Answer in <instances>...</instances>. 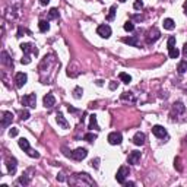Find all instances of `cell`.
Here are the masks:
<instances>
[{
	"instance_id": "obj_18",
	"label": "cell",
	"mask_w": 187,
	"mask_h": 187,
	"mask_svg": "<svg viewBox=\"0 0 187 187\" xmlns=\"http://www.w3.org/2000/svg\"><path fill=\"white\" fill-rule=\"evenodd\" d=\"M89 129L99 130L98 124H97V116H95V114H91V116H89Z\"/></svg>"
},
{
	"instance_id": "obj_9",
	"label": "cell",
	"mask_w": 187,
	"mask_h": 187,
	"mask_svg": "<svg viewBox=\"0 0 187 187\" xmlns=\"http://www.w3.org/2000/svg\"><path fill=\"white\" fill-rule=\"evenodd\" d=\"M152 133H154L158 139H164L165 136H167V130H165L162 126H160V124H156V126L152 127Z\"/></svg>"
},
{
	"instance_id": "obj_11",
	"label": "cell",
	"mask_w": 187,
	"mask_h": 187,
	"mask_svg": "<svg viewBox=\"0 0 187 187\" xmlns=\"http://www.w3.org/2000/svg\"><path fill=\"white\" fill-rule=\"evenodd\" d=\"M43 102H44L45 108H51V107H54L56 105V98L53 94H47L44 98H43Z\"/></svg>"
},
{
	"instance_id": "obj_42",
	"label": "cell",
	"mask_w": 187,
	"mask_h": 187,
	"mask_svg": "<svg viewBox=\"0 0 187 187\" xmlns=\"http://www.w3.org/2000/svg\"><path fill=\"white\" fill-rule=\"evenodd\" d=\"M57 180H60V181H64V177L60 174V176H57Z\"/></svg>"
},
{
	"instance_id": "obj_21",
	"label": "cell",
	"mask_w": 187,
	"mask_h": 187,
	"mask_svg": "<svg viewBox=\"0 0 187 187\" xmlns=\"http://www.w3.org/2000/svg\"><path fill=\"white\" fill-rule=\"evenodd\" d=\"M174 27H176V23H174V21H172V19H170V18L164 19V28H165V29L171 31V29H174Z\"/></svg>"
},
{
	"instance_id": "obj_27",
	"label": "cell",
	"mask_w": 187,
	"mask_h": 187,
	"mask_svg": "<svg viewBox=\"0 0 187 187\" xmlns=\"http://www.w3.org/2000/svg\"><path fill=\"white\" fill-rule=\"evenodd\" d=\"M124 29H126L127 32H132L133 29H135V25H133L132 21H127V22L124 23Z\"/></svg>"
},
{
	"instance_id": "obj_43",
	"label": "cell",
	"mask_w": 187,
	"mask_h": 187,
	"mask_svg": "<svg viewBox=\"0 0 187 187\" xmlns=\"http://www.w3.org/2000/svg\"><path fill=\"white\" fill-rule=\"evenodd\" d=\"M67 110L70 111V113H75V111H76V110H75V108H73V107H69V108H67Z\"/></svg>"
},
{
	"instance_id": "obj_28",
	"label": "cell",
	"mask_w": 187,
	"mask_h": 187,
	"mask_svg": "<svg viewBox=\"0 0 187 187\" xmlns=\"http://www.w3.org/2000/svg\"><path fill=\"white\" fill-rule=\"evenodd\" d=\"M82 94H83L82 88H79V86H77V88H75V91H73V97H75L76 99H79L81 97H82Z\"/></svg>"
},
{
	"instance_id": "obj_1",
	"label": "cell",
	"mask_w": 187,
	"mask_h": 187,
	"mask_svg": "<svg viewBox=\"0 0 187 187\" xmlns=\"http://www.w3.org/2000/svg\"><path fill=\"white\" fill-rule=\"evenodd\" d=\"M21 102H22V105H28V107H31V108H35V104H37V97H35V94L25 95V97H22Z\"/></svg>"
},
{
	"instance_id": "obj_24",
	"label": "cell",
	"mask_w": 187,
	"mask_h": 187,
	"mask_svg": "<svg viewBox=\"0 0 187 187\" xmlns=\"http://www.w3.org/2000/svg\"><path fill=\"white\" fill-rule=\"evenodd\" d=\"M168 53H170V59H177V57L180 56V51H178L176 47H172V48H168Z\"/></svg>"
},
{
	"instance_id": "obj_31",
	"label": "cell",
	"mask_w": 187,
	"mask_h": 187,
	"mask_svg": "<svg viewBox=\"0 0 187 187\" xmlns=\"http://www.w3.org/2000/svg\"><path fill=\"white\" fill-rule=\"evenodd\" d=\"M21 63H22V64H29V63H31V57H29V54L23 56L22 59H21Z\"/></svg>"
},
{
	"instance_id": "obj_36",
	"label": "cell",
	"mask_w": 187,
	"mask_h": 187,
	"mask_svg": "<svg viewBox=\"0 0 187 187\" xmlns=\"http://www.w3.org/2000/svg\"><path fill=\"white\" fill-rule=\"evenodd\" d=\"M28 183H29V180H28L25 176H22L21 178H19V184H23V186H27Z\"/></svg>"
},
{
	"instance_id": "obj_30",
	"label": "cell",
	"mask_w": 187,
	"mask_h": 187,
	"mask_svg": "<svg viewBox=\"0 0 187 187\" xmlns=\"http://www.w3.org/2000/svg\"><path fill=\"white\" fill-rule=\"evenodd\" d=\"M174 111H177V113H183V111H184V105H183L181 102H176V104H174Z\"/></svg>"
},
{
	"instance_id": "obj_5",
	"label": "cell",
	"mask_w": 187,
	"mask_h": 187,
	"mask_svg": "<svg viewBox=\"0 0 187 187\" xmlns=\"http://www.w3.org/2000/svg\"><path fill=\"white\" fill-rule=\"evenodd\" d=\"M121 140H123V136H121L120 132H111L108 135V143L110 145H120Z\"/></svg>"
},
{
	"instance_id": "obj_26",
	"label": "cell",
	"mask_w": 187,
	"mask_h": 187,
	"mask_svg": "<svg viewBox=\"0 0 187 187\" xmlns=\"http://www.w3.org/2000/svg\"><path fill=\"white\" fill-rule=\"evenodd\" d=\"M116 16V6H111L110 7V13L107 15V21H113Z\"/></svg>"
},
{
	"instance_id": "obj_2",
	"label": "cell",
	"mask_w": 187,
	"mask_h": 187,
	"mask_svg": "<svg viewBox=\"0 0 187 187\" xmlns=\"http://www.w3.org/2000/svg\"><path fill=\"white\" fill-rule=\"evenodd\" d=\"M97 34H98L101 38H110V37H111V28H110V25H107V23H104V25H99L98 29H97Z\"/></svg>"
},
{
	"instance_id": "obj_17",
	"label": "cell",
	"mask_w": 187,
	"mask_h": 187,
	"mask_svg": "<svg viewBox=\"0 0 187 187\" xmlns=\"http://www.w3.org/2000/svg\"><path fill=\"white\" fill-rule=\"evenodd\" d=\"M123 43L124 44H129V45H133V47H138L139 41L136 37H129V38H123Z\"/></svg>"
},
{
	"instance_id": "obj_41",
	"label": "cell",
	"mask_w": 187,
	"mask_h": 187,
	"mask_svg": "<svg viewBox=\"0 0 187 187\" xmlns=\"http://www.w3.org/2000/svg\"><path fill=\"white\" fill-rule=\"evenodd\" d=\"M116 88H117V83H116V82L110 83V89H116Z\"/></svg>"
},
{
	"instance_id": "obj_22",
	"label": "cell",
	"mask_w": 187,
	"mask_h": 187,
	"mask_svg": "<svg viewBox=\"0 0 187 187\" xmlns=\"http://www.w3.org/2000/svg\"><path fill=\"white\" fill-rule=\"evenodd\" d=\"M38 28H39V31H41V32H47V31L50 29V23L47 22V21H39Z\"/></svg>"
},
{
	"instance_id": "obj_13",
	"label": "cell",
	"mask_w": 187,
	"mask_h": 187,
	"mask_svg": "<svg viewBox=\"0 0 187 187\" xmlns=\"http://www.w3.org/2000/svg\"><path fill=\"white\" fill-rule=\"evenodd\" d=\"M160 29H156V28H152L151 31H149V37H148V43H154V41H156V39L160 38Z\"/></svg>"
},
{
	"instance_id": "obj_25",
	"label": "cell",
	"mask_w": 187,
	"mask_h": 187,
	"mask_svg": "<svg viewBox=\"0 0 187 187\" xmlns=\"http://www.w3.org/2000/svg\"><path fill=\"white\" fill-rule=\"evenodd\" d=\"M57 18H59V10H57L56 7L50 9V12H48V19H57Z\"/></svg>"
},
{
	"instance_id": "obj_12",
	"label": "cell",
	"mask_w": 187,
	"mask_h": 187,
	"mask_svg": "<svg viewBox=\"0 0 187 187\" xmlns=\"http://www.w3.org/2000/svg\"><path fill=\"white\" fill-rule=\"evenodd\" d=\"M145 139H146L145 133L138 132L135 136H133V143H135V145H138V146H142L143 143H145Z\"/></svg>"
},
{
	"instance_id": "obj_4",
	"label": "cell",
	"mask_w": 187,
	"mask_h": 187,
	"mask_svg": "<svg viewBox=\"0 0 187 187\" xmlns=\"http://www.w3.org/2000/svg\"><path fill=\"white\" fill-rule=\"evenodd\" d=\"M86 155H88V152H86V149L85 148H77L72 152V158L76 160V161H82V160L86 158Z\"/></svg>"
},
{
	"instance_id": "obj_14",
	"label": "cell",
	"mask_w": 187,
	"mask_h": 187,
	"mask_svg": "<svg viewBox=\"0 0 187 187\" xmlns=\"http://www.w3.org/2000/svg\"><path fill=\"white\" fill-rule=\"evenodd\" d=\"M56 120H57V123H59V126L60 127H63V129H67L69 127V123L66 121V118H64V116L61 114L60 111L56 114Z\"/></svg>"
},
{
	"instance_id": "obj_8",
	"label": "cell",
	"mask_w": 187,
	"mask_h": 187,
	"mask_svg": "<svg viewBox=\"0 0 187 187\" xmlns=\"http://www.w3.org/2000/svg\"><path fill=\"white\" fill-rule=\"evenodd\" d=\"M16 165H18L16 158L12 156V158H7V160H6V167H7V172H9V174H15Z\"/></svg>"
},
{
	"instance_id": "obj_7",
	"label": "cell",
	"mask_w": 187,
	"mask_h": 187,
	"mask_svg": "<svg viewBox=\"0 0 187 187\" xmlns=\"http://www.w3.org/2000/svg\"><path fill=\"white\" fill-rule=\"evenodd\" d=\"M12 120H13V114H12L10 111H3L2 113V127L3 129H6V127L9 126L12 123Z\"/></svg>"
},
{
	"instance_id": "obj_29",
	"label": "cell",
	"mask_w": 187,
	"mask_h": 187,
	"mask_svg": "<svg viewBox=\"0 0 187 187\" xmlns=\"http://www.w3.org/2000/svg\"><path fill=\"white\" fill-rule=\"evenodd\" d=\"M83 139H85L86 142H92V140L97 139V135H94V133H86V135L83 136Z\"/></svg>"
},
{
	"instance_id": "obj_16",
	"label": "cell",
	"mask_w": 187,
	"mask_h": 187,
	"mask_svg": "<svg viewBox=\"0 0 187 187\" xmlns=\"http://www.w3.org/2000/svg\"><path fill=\"white\" fill-rule=\"evenodd\" d=\"M18 145H19V148L23 149V151H29V142H28L25 138H21L19 140H18Z\"/></svg>"
},
{
	"instance_id": "obj_19",
	"label": "cell",
	"mask_w": 187,
	"mask_h": 187,
	"mask_svg": "<svg viewBox=\"0 0 187 187\" xmlns=\"http://www.w3.org/2000/svg\"><path fill=\"white\" fill-rule=\"evenodd\" d=\"M31 47H32V45L28 44V43H25V44H21V48H22V51L25 53V54H31V53H35V54H37V50H32Z\"/></svg>"
},
{
	"instance_id": "obj_10",
	"label": "cell",
	"mask_w": 187,
	"mask_h": 187,
	"mask_svg": "<svg viewBox=\"0 0 187 187\" xmlns=\"http://www.w3.org/2000/svg\"><path fill=\"white\" fill-rule=\"evenodd\" d=\"M139 161H140V152H139V151H133V152H130L129 156H127V162H129V164L136 165Z\"/></svg>"
},
{
	"instance_id": "obj_40",
	"label": "cell",
	"mask_w": 187,
	"mask_h": 187,
	"mask_svg": "<svg viewBox=\"0 0 187 187\" xmlns=\"http://www.w3.org/2000/svg\"><path fill=\"white\" fill-rule=\"evenodd\" d=\"M91 164H92V167H95V168H98V160L92 161V162H91Z\"/></svg>"
},
{
	"instance_id": "obj_44",
	"label": "cell",
	"mask_w": 187,
	"mask_h": 187,
	"mask_svg": "<svg viewBox=\"0 0 187 187\" xmlns=\"http://www.w3.org/2000/svg\"><path fill=\"white\" fill-rule=\"evenodd\" d=\"M184 9H186V13H187V0H186V3H184Z\"/></svg>"
},
{
	"instance_id": "obj_34",
	"label": "cell",
	"mask_w": 187,
	"mask_h": 187,
	"mask_svg": "<svg viewBox=\"0 0 187 187\" xmlns=\"http://www.w3.org/2000/svg\"><path fill=\"white\" fill-rule=\"evenodd\" d=\"M176 45V37H170L168 38V48H172Z\"/></svg>"
},
{
	"instance_id": "obj_39",
	"label": "cell",
	"mask_w": 187,
	"mask_h": 187,
	"mask_svg": "<svg viewBox=\"0 0 187 187\" xmlns=\"http://www.w3.org/2000/svg\"><path fill=\"white\" fill-rule=\"evenodd\" d=\"M183 56H184V57H187V43L184 44V47H183Z\"/></svg>"
},
{
	"instance_id": "obj_6",
	"label": "cell",
	"mask_w": 187,
	"mask_h": 187,
	"mask_svg": "<svg viewBox=\"0 0 187 187\" xmlns=\"http://www.w3.org/2000/svg\"><path fill=\"white\" fill-rule=\"evenodd\" d=\"M27 81H28L27 73H23V72L16 73V76H15V85H16V88H22L23 85L27 83Z\"/></svg>"
},
{
	"instance_id": "obj_15",
	"label": "cell",
	"mask_w": 187,
	"mask_h": 187,
	"mask_svg": "<svg viewBox=\"0 0 187 187\" xmlns=\"http://www.w3.org/2000/svg\"><path fill=\"white\" fill-rule=\"evenodd\" d=\"M2 63L3 64H6V66H13V63H12V60H10V57H9V54L6 53V51H3L2 53Z\"/></svg>"
},
{
	"instance_id": "obj_45",
	"label": "cell",
	"mask_w": 187,
	"mask_h": 187,
	"mask_svg": "<svg viewBox=\"0 0 187 187\" xmlns=\"http://www.w3.org/2000/svg\"><path fill=\"white\" fill-rule=\"evenodd\" d=\"M118 2H121V3H124V2H126V0H118Z\"/></svg>"
},
{
	"instance_id": "obj_35",
	"label": "cell",
	"mask_w": 187,
	"mask_h": 187,
	"mask_svg": "<svg viewBox=\"0 0 187 187\" xmlns=\"http://www.w3.org/2000/svg\"><path fill=\"white\" fill-rule=\"evenodd\" d=\"M27 154L29 155V156H32V158H38V156H39L38 152H35V151H32V149H29V151H27Z\"/></svg>"
},
{
	"instance_id": "obj_37",
	"label": "cell",
	"mask_w": 187,
	"mask_h": 187,
	"mask_svg": "<svg viewBox=\"0 0 187 187\" xmlns=\"http://www.w3.org/2000/svg\"><path fill=\"white\" fill-rule=\"evenodd\" d=\"M9 135H10L12 138H15V136H18V129H15V127H12L10 130H9Z\"/></svg>"
},
{
	"instance_id": "obj_20",
	"label": "cell",
	"mask_w": 187,
	"mask_h": 187,
	"mask_svg": "<svg viewBox=\"0 0 187 187\" xmlns=\"http://www.w3.org/2000/svg\"><path fill=\"white\" fill-rule=\"evenodd\" d=\"M118 77H120V81L123 83H130L132 82V76H130L129 73H126V72H121L120 75H118Z\"/></svg>"
},
{
	"instance_id": "obj_23",
	"label": "cell",
	"mask_w": 187,
	"mask_h": 187,
	"mask_svg": "<svg viewBox=\"0 0 187 187\" xmlns=\"http://www.w3.org/2000/svg\"><path fill=\"white\" fill-rule=\"evenodd\" d=\"M177 70H178V73H186L187 72V60H183L178 63V66H177Z\"/></svg>"
},
{
	"instance_id": "obj_33",
	"label": "cell",
	"mask_w": 187,
	"mask_h": 187,
	"mask_svg": "<svg viewBox=\"0 0 187 187\" xmlns=\"http://www.w3.org/2000/svg\"><path fill=\"white\" fill-rule=\"evenodd\" d=\"M28 118H29V111L22 110L21 111V120H28Z\"/></svg>"
},
{
	"instance_id": "obj_38",
	"label": "cell",
	"mask_w": 187,
	"mask_h": 187,
	"mask_svg": "<svg viewBox=\"0 0 187 187\" xmlns=\"http://www.w3.org/2000/svg\"><path fill=\"white\" fill-rule=\"evenodd\" d=\"M50 3V0H39V5L41 6H47Z\"/></svg>"
},
{
	"instance_id": "obj_3",
	"label": "cell",
	"mask_w": 187,
	"mask_h": 187,
	"mask_svg": "<svg viewBox=\"0 0 187 187\" xmlns=\"http://www.w3.org/2000/svg\"><path fill=\"white\" fill-rule=\"evenodd\" d=\"M127 176H129V168H127V167H120V170L117 171V176H116L117 183L124 184V183H126V177Z\"/></svg>"
},
{
	"instance_id": "obj_32",
	"label": "cell",
	"mask_w": 187,
	"mask_h": 187,
	"mask_svg": "<svg viewBox=\"0 0 187 187\" xmlns=\"http://www.w3.org/2000/svg\"><path fill=\"white\" fill-rule=\"evenodd\" d=\"M133 7H135L136 10H139V9H142V7H143V2H142V0H136V2L133 3Z\"/></svg>"
}]
</instances>
